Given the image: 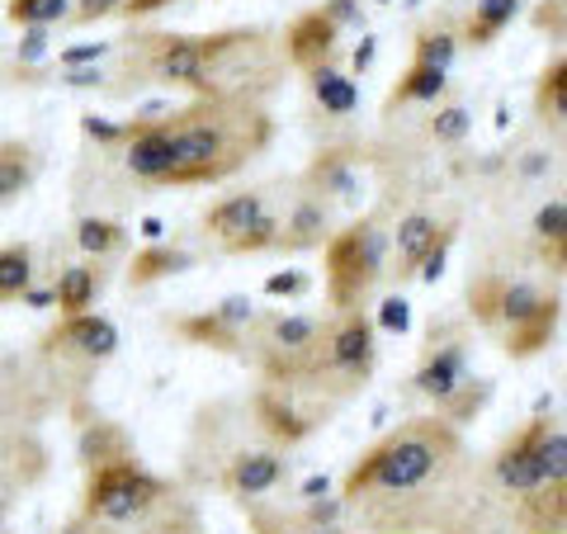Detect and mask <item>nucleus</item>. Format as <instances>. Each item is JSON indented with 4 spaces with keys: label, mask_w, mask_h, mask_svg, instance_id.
Segmentation results:
<instances>
[{
    "label": "nucleus",
    "mask_w": 567,
    "mask_h": 534,
    "mask_svg": "<svg viewBox=\"0 0 567 534\" xmlns=\"http://www.w3.org/2000/svg\"><path fill=\"white\" fill-rule=\"evenodd\" d=\"M350 525L364 534H450L473 511L477 464L464 425L440 412L383 431L341 477Z\"/></svg>",
    "instance_id": "obj_1"
},
{
    "label": "nucleus",
    "mask_w": 567,
    "mask_h": 534,
    "mask_svg": "<svg viewBox=\"0 0 567 534\" xmlns=\"http://www.w3.org/2000/svg\"><path fill=\"white\" fill-rule=\"evenodd\" d=\"M275 142V114L251 95H199L181 110L128 119L118 162L147 189L223 185Z\"/></svg>",
    "instance_id": "obj_2"
},
{
    "label": "nucleus",
    "mask_w": 567,
    "mask_h": 534,
    "mask_svg": "<svg viewBox=\"0 0 567 534\" xmlns=\"http://www.w3.org/2000/svg\"><path fill=\"white\" fill-rule=\"evenodd\" d=\"M133 66L142 81L199 95H251L270 100L279 91L284 71H293L284 58V39L270 29H218V33H133Z\"/></svg>",
    "instance_id": "obj_3"
},
{
    "label": "nucleus",
    "mask_w": 567,
    "mask_h": 534,
    "mask_svg": "<svg viewBox=\"0 0 567 534\" xmlns=\"http://www.w3.org/2000/svg\"><path fill=\"white\" fill-rule=\"evenodd\" d=\"M464 308L477 336L496 341L511 364H529L558 341L563 327V279L544 270L477 265L464 284Z\"/></svg>",
    "instance_id": "obj_4"
},
{
    "label": "nucleus",
    "mask_w": 567,
    "mask_h": 534,
    "mask_svg": "<svg viewBox=\"0 0 567 534\" xmlns=\"http://www.w3.org/2000/svg\"><path fill=\"white\" fill-rule=\"evenodd\" d=\"M473 336L477 327L464 317H435L425 327V341L416 350L412 369V393L431 402V412H440L454 425H473L492 402V379L473 369Z\"/></svg>",
    "instance_id": "obj_5"
},
{
    "label": "nucleus",
    "mask_w": 567,
    "mask_h": 534,
    "mask_svg": "<svg viewBox=\"0 0 567 534\" xmlns=\"http://www.w3.org/2000/svg\"><path fill=\"white\" fill-rule=\"evenodd\" d=\"M544 421L539 412L525 425H516L487 459V483L496 492V502L506 506L511 525L525 534H567V506L558 483L548 477L544 450H539Z\"/></svg>",
    "instance_id": "obj_6"
},
{
    "label": "nucleus",
    "mask_w": 567,
    "mask_h": 534,
    "mask_svg": "<svg viewBox=\"0 0 567 534\" xmlns=\"http://www.w3.org/2000/svg\"><path fill=\"white\" fill-rule=\"evenodd\" d=\"M379 317L369 308H350V312H331L322 350H317V364L303 373L298 383H284L293 393H303L312 407H322L331 417L336 407L354 402L369 388L379 369Z\"/></svg>",
    "instance_id": "obj_7"
},
{
    "label": "nucleus",
    "mask_w": 567,
    "mask_h": 534,
    "mask_svg": "<svg viewBox=\"0 0 567 534\" xmlns=\"http://www.w3.org/2000/svg\"><path fill=\"white\" fill-rule=\"evenodd\" d=\"M388 275H393V227L379 213H360L354 223H341L336 237L322 246V294L327 312L369 308Z\"/></svg>",
    "instance_id": "obj_8"
},
{
    "label": "nucleus",
    "mask_w": 567,
    "mask_h": 534,
    "mask_svg": "<svg viewBox=\"0 0 567 534\" xmlns=\"http://www.w3.org/2000/svg\"><path fill=\"white\" fill-rule=\"evenodd\" d=\"M175 492L171 477L152 473L137 459V450L100 459V464L85 469V487H81V515L91 525H100L104 534H128L133 525H142L147 515Z\"/></svg>",
    "instance_id": "obj_9"
},
{
    "label": "nucleus",
    "mask_w": 567,
    "mask_h": 534,
    "mask_svg": "<svg viewBox=\"0 0 567 534\" xmlns=\"http://www.w3.org/2000/svg\"><path fill=\"white\" fill-rule=\"evenodd\" d=\"M331 312H284L260 308L251 336H246V360L260 373V383H298L317 364Z\"/></svg>",
    "instance_id": "obj_10"
},
{
    "label": "nucleus",
    "mask_w": 567,
    "mask_h": 534,
    "mask_svg": "<svg viewBox=\"0 0 567 534\" xmlns=\"http://www.w3.org/2000/svg\"><path fill=\"white\" fill-rule=\"evenodd\" d=\"M279 227H284L279 185L218 194L199 218V233L218 246L223 256H270L279 246Z\"/></svg>",
    "instance_id": "obj_11"
},
{
    "label": "nucleus",
    "mask_w": 567,
    "mask_h": 534,
    "mask_svg": "<svg viewBox=\"0 0 567 534\" xmlns=\"http://www.w3.org/2000/svg\"><path fill=\"white\" fill-rule=\"evenodd\" d=\"M458 237V218H445L435 208H406L402 218L393 223V284L406 279H425L435 284L445 275L450 246Z\"/></svg>",
    "instance_id": "obj_12"
},
{
    "label": "nucleus",
    "mask_w": 567,
    "mask_h": 534,
    "mask_svg": "<svg viewBox=\"0 0 567 534\" xmlns=\"http://www.w3.org/2000/svg\"><path fill=\"white\" fill-rule=\"evenodd\" d=\"M260 308L246 294H227L223 302H213L204 312H166L162 327L171 336H181L185 346H199L213 355H233V360H246V336H251Z\"/></svg>",
    "instance_id": "obj_13"
},
{
    "label": "nucleus",
    "mask_w": 567,
    "mask_h": 534,
    "mask_svg": "<svg viewBox=\"0 0 567 534\" xmlns=\"http://www.w3.org/2000/svg\"><path fill=\"white\" fill-rule=\"evenodd\" d=\"M289 473H293L289 450L260 435L256 444H233L227 459L218 464V473H213V483L241 506H260V502H270L279 487H289Z\"/></svg>",
    "instance_id": "obj_14"
},
{
    "label": "nucleus",
    "mask_w": 567,
    "mask_h": 534,
    "mask_svg": "<svg viewBox=\"0 0 567 534\" xmlns=\"http://www.w3.org/2000/svg\"><path fill=\"white\" fill-rule=\"evenodd\" d=\"M118 350V327L104 312H76V317H58V327L43 336L39 355L58 364H81V369H100L110 355Z\"/></svg>",
    "instance_id": "obj_15"
},
{
    "label": "nucleus",
    "mask_w": 567,
    "mask_h": 534,
    "mask_svg": "<svg viewBox=\"0 0 567 534\" xmlns=\"http://www.w3.org/2000/svg\"><path fill=\"white\" fill-rule=\"evenodd\" d=\"M336 204L327 194L308 189L298 181V189L289 194V204H284V227H279V246L275 256H308V251H322V246L336 237Z\"/></svg>",
    "instance_id": "obj_16"
},
{
    "label": "nucleus",
    "mask_w": 567,
    "mask_h": 534,
    "mask_svg": "<svg viewBox=\"0 0 567 534\" xmlns=\"http://www.w3.org/2000/svg\"><path fill=\"white\" fill-rule=\"evenodd\" d=\"M341 24L327 14V6H312L303 14H293L289 24H284V58L298 76H308V71L327 66V62H341Z\"/></svg>",
    "instance_id": "obj_17"
},
{
    "label": "nucleus",
    "mask_w": 567,
    "mask_h": 534,
    "mask_svg": "<svg viewBox=\"0 0 567 534\" xmlns=\"http://www.w3.org/2000/svg\"><path fill=\"white\" fill-rule=\"evenodd\" d=\"M529 256L544 275L567 279V189L544 194L529 213Z\"/></svg>",
    "instance_id": "obj_18"
},
{
    "label": "nucleus",
    "mask_w": 567,
    "mask_h": 534,
    "mask_svg": "<svg viewBox=\"0 0 567 534\" xmlns=\"http://www.w3.org/2000/svg\"><path fill=\"white\" fill-rule=\"evenodd\" d=\"M298 181H303L308 189H317V194H327L336 208L364 199V162L354 156V147H322Z\"/></svg>",
    "instance_id": "obj_19"
},
{
    "label": "nucleus",
    "mask_w": 567,
    "mask_h": 534,
    "mask_svg": "<svg viewBox=\"0 0 567 534\" xmlns=\"http://www.w3.org/2000/svg\"><path fill=\"white\" fill-rule=\"evenodd\" d=\"M194 265H199V251H189L185 242H147L142 251L128 256L123 284H128V289H152V284H162V279L189 275Z\"/></svg>",
    "instance_id": "obj_20"
},
{
    "label": "nucleus",
    "mask_w": 567,
    "mask_h": 534,
    "mask_svg": "<svg viewBox=\"0 0 567 534\" xmlns=\"http://www.w3.org/2000/svg\"><path fill=\"white\" fill-rule=\"evenodd\" d=\"M535 123L544 129V137H554L567 152V52L548 58L535 76Z\"/></svg>",
    "instance_id": "obj_21"
},
{
    "label": "nucleus",
    "mask_w": 567,
    "mask_h": 534,
    "mask_svg": "<svg viewBox=\"0 0 567 534\" xmlns=\"http://www.w3.org/2000/svg\"><path fill=\"white\" fill-rule=\"evenodd\" d=\"M450 71L445 66H425V62H406V71L398 76L393 95H388L383 114H398V110H435L440 100H450Z\"/></svg>",
    "instance_id": "obj_22"
},
{
    "label": "nucleus",
    "mask_w": 567,
    "mask_h": 534,
    "mask_svg": "<svg viewBox=\"0 0 567 534\" xmlns=\"http://www.w3.org/2000/svg\"><path fill=\"white\" fill-rule=\"evenodd\" d=\"M39 175H43V152L29 137H0V208L24 199L39 185Z\"/></svg>",
    "instance_id": "obj_23"
},
{
    "label": "nucleus",
    "mask_w": 567,
    "mask_h": 534,
    "mask_svg": "<svg viewBox=\"0 0 567 534\" xmlns=\"http://www.w3.org/2000/svg\"><path fill=\"white\" fill-rule=\"evenodd\" d=\"M100 294H104V260H76L52 279V308H58V317L95 312Z\"/></svg>",
    "instance_id": "obj_24"
},
{
    "label": "nucleus",
    "mask_w": 567,
    "mask_h": 534,
    "mask_svg": "<svg viewBox=\"0 0 567 534\" xmlns=\"http://www.w3.org/2000/svg\"><path fill=\"white\" fill-rule=\"evenodd\" d=\"M308 91H312V104L322 110L327 119L346 123L360 114V85H354V71H346L341 62H327L308 71Z\"/></svg>",
    "instance_id": "obj_25"
},
{
    "label": "nucleus",
    "mask_w": 567,
    "mask_h": 534,
    "mask_svg": "<svg viewBox=\"0 0 567 534\" xmlns=\"http://www.w3.org/2000/svg\"><path fill=\"white\" fill-rule=\"evenodd\" d=\"M71 242L81 246L85 260H118L128 251V227L118 218H104V213H81L71 223Z\"/></svg>",
    "instance_id": "obj_26"
},
{
    "label": "nucleus",
    "mask_w": 567,
    "mask_h": 534,
    "mask_svg": "<svg viewBox=\"0 0 567 534\" xmlns=\"http://www.w3.org/2000/svg\"><path fill=\"white\" fill-rule=\"evenodd\" d=\"M525 0H473L468 20L458 24V33H464V48H492L502 33L520 20Z\"/></svg>",
    "instance_id": "obj_27"
},
{
    "label": "nucleus",
    "mask_w": 567,
    "mask_h": 534,
    "mask_svg": "<svg viewBox=\"0 0 567 534\" xmlns=\"http://www.w3.org/2000/svg\"><path fill=\"white\" fill-rule=\"evenodd\" d=\"M33 279H39L33 242H6L0 246V302H24Z\"/></svg>",
    "instance_id": "obj_28"
},
{
    "label": "nucleus",
    "mask_w": 567,
    "mask_h": 534,
    "mask_svg": "<svg viewBox=\"0 0 567 534\" xmlns=\"http://www.w3.org/2000/svg\"><path fill=\"white\" fill-rule=\"evenodd\" d=\"M251 534H350V525H322L298 506V511H275V506H246Z\"/></svg>",
    "instance_id": "obj_29"
},
{
    "label": "nucleus",
    "mask_w": 567,
    "mask_h": 534,
    "mask_svg": "<svg viewBox=\"0 0 567 534\" xmlns=\"http://www.w3.org/2000/svg\"><path fill=\"white\" fill-rule=\"evenodd\" d=\"M128 534H204V521H199V506H194L189 496L175 487L166 502L156 506L142 525H133Z\"/></svg>",
    "instance_id": "obj_30"
},
{
    "label": "nucleus",
    "mask_w": 567,
    "mask_h": 534,
    "mask_svg": "<svg viewBox=\"0 0 567 534\" xmlns=\"http://www.w3.org/2000/svg\"><path fill=\"white\" fill-rule=\"evenodd\" d=\"M458 48H464V33H458L454 24H445V20H431V24H421V29H416V39H412V62L454 71Z\"/></svg>",
    "instance_id": "obj_31"
},
{
    "label": "nucleus",
    "mask_w": 567,
    "mask_h": 534,
    "mask_svg": "<svg viewBox=\"0 0 567 534\" xmlns=\"http://www.w3.org/2000/svg\"><path fill=\"white\" fill-rule=\"evenodd\" d=\"M175 6V0H76L71 29H91L104 20H147V14Z\"/></svg>",
    "instance_id": "obj_32"
},
{
    "label": "nucleus",
    "mask_w": 567,
    "mask_h": 534,
    "mask_svg": "<svg viewBox=\"0 0 567 534\" xmlns=\"http://www.w3.org/2000/svg\"><path fill=\"white\" fill-rule=\"evenodd\" d=\"M76 0H6V20L14 29H71Z\"/></svg>",
    "instance_id": "obj_33"
},
{
    "label": "nucleus",
    "mask_w": 567,
    "mask_h": 534,
    "mask_svg": "<svg viewBox=\"0 0 567 534\" xmlns=\"http://www.w3.org/2000/svg\"><path fill=\"white\" fill-rule=\"evenodd\" d=\"M473 133V104L464 100H440L431 119H425V137L435 142V147H458Z\"/></svg>",
    "instance_id": "obj_34"
},
{
    "label": "nucleus",
    "mask_w": 567,
    "mask_h": 534,
    "mask_svg": "<svg viewBox=\"0 0 567 534\" xmlns=\"http://www.w3.org/2000/svg\"><path fill=\"white\" fill-rule=\"evenodd\" d=\"M544 431H539V450H544V464H548V477L558 483L563 492V506H567V417H554V412H539Z\"/></svg>",
    "instance_id": "obj_35"
},
{
    "label": "nucleus",
    "mask_w": 567,
    "mask_h": 534,
    "mask_svg": "<svg viewBox=\"0 0 567 534\" xmlns=\"http://www.w3.org/2000/svg\"><path fill=\"white\" fill-rule=\"evenodd\" d=\"M308 289H312V279L303 270H284V275L265 279V294H270V298H303Z\"/></svg>",
    "instance_id": "obj_36"
},
{
    "label": "nucleus",
    "mask_w": 567,
    "mask_h": 534,
    "mask_svg": "<svg viewBox=\"0 0 567 534\" xmlns=\"http://www.w3.org/2000/svg\"><path fill=\"white\" fill-rule=\"evenodd\" d=\"M412 327V308H406V298L402 294H388L383 298V312H379V331H406Z\"/></svg>",
    "instance_id": "obj_37"
},
{
    "label": "nucleus",
    "mask_w": 567,
    "mask_h": 534,
    "mask_svg": "<svg viewBox=\"0 0 567 534\" xmlns=\"http://www.w3.org/2000/svg\"><path fill=\"white\" fill-rule=\"evenodd\" d=\"M322 6H327V14L341 29H360L364 24V6H360V0H322Z\"/></svg>",
    "instance_id": "obj_38"
},
{
    "label": "nucleus",
    "mask_w": 567,
    "mask_h": 534,
    "mask_svg": "<svg viewBox=\"0 0 567 534\" xmlns=\"http://www.w3.org/2000/svg\"><path fill=\"white\" fill-rule=\"evenodd\" d=\"M52 534H104L100 525H91V521H85V515L76 511V515H71V521H62L58 530H52Z\"/></svg>",
    "instance_id": "obj_39"
},
{
    "label": "nucleus",
    "mask_w": 567,
    "mask_h": 534,
    "mask_svg": "<svg viewBox=\"0 0 567 534\" xmlns=\"http://www.w3.org/2000/svg\"><path fill=\"white\" fill-rule=\"evenodd\" d=\"M374 52H379V43H374V39H364L360 48H354V62H350L354 76H360V71H369V62H374Z\"/></svg>",
    "instance_id": "obj_40"
},
{
    "label": "nucleus",
    "mask_w": 567,
    "mask_h": 534,
    "mask_svg": "<svg viewBox=\"0 0 567 534\" xmlns=\"http://www.w3.org/2000/svg\"><path fill=\"white\" fill-rule=\"evenodd\" d=\"M0 534H14V530H0Z\"/></svg>",
    "instance_id": "obj_41"
}]
</instances>
